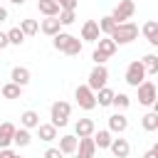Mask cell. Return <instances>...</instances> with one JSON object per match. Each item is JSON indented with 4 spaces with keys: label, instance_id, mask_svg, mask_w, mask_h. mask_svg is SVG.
<instances>
[{
    "label": "cell",
    "instance_id": "cell-18",
    "mask_svg": "<svg viewBox=\"0 0 158 158\" xmlns=\"http://www.w3.org/2000/svg\"><path fill=\"white\" fill-rule=\"evenodd\" d=\"M77 136L74 133H67V136H62L59 138V151L64 153V156H74V151H77Z\"/></svg>",
    "mask_w": 158,
    "mask_h": 158
},
{
    "label": "cell",
    "instance_id": "cell-6",
    "mask_svg": "<svg viewBox=\"0 0 158 158\" xmlns=\"http://www.w3.org/2000/svg\"><path fill=\"white\" fill-rule=\"evenodd\" d=\"M74 99H77V104H79L84 111H91V109H96V96H94V91H91L86 84H79V86H77V91H74Z\"/></svg>",
    "mask_w": 158,
    "mask_h": 158
},
{
    "label": "cell",
    "instance_id": "cell-4",
    "mask_svg": "<svg viewBox=\"0 0 158 158\" xmlns=\"http://www.w3.org/2000/svg\"><path fill=\"white\" fill-rule=\"evenodd\" d=\"M123 79H126V84L133 86V89L146 79V67L141 64V59H133V62L126 67V77H123Z\"/></svg>",
    "mask_w": 158,
    "mask_h": 158
},
{
    "label": "cell",
    "instance_id": "cell-31",
    "mask_svg": "<svg viewBox=\"0 0 158 158\" xmlns=\"http://www.w3.org/2000/svg\"><path fill=\"white\" fill-rule=\"evenodd\" d=\"M111 106H116V109H121V111H123V109H128V106H131V96H128V94H121V91H118V94L114 91Z\"/></svg>",
    "mask_w": 158,
    "mask_h": 158
},
{
    "label": "cell",
    "instance_id": "cell-25",
    "mask_svg": "<svg viewBox=\"0 0 158 158\" xmlns=\"http://www.w3.org/2000/svg\"><path fill=\"white\" fill-rule=\"evenodd\" d=\"M143 35H146V40L156 47V44H158V22H156V20H148V22L143 25Z\"/></svg>",
    "mask_w": 158,
    "mask_h": 158
},
{
    "label": "cell",
    "instance_id": "cell-14",
    "mask_svg": "<svg viewBox=\"0 0 158 158\" xmlns=\"http://www.w3.org/2000/svg\"><path fill=\"white\" fill-rule=\"evenodd\" d=\"M30 79H32V74H30L27 67H12V72H10V81H15V84H20V86H27Z\"/></svg>",
    "mask_w": 158,
    "mask_h": 158
},
{
    "label": "cell",
    "instance_id": "cell-13",
    "mask_svg": "<svg viewBox=\"0 0 158 158\" xmlns=\"http://www.w3.org/2000/svg\"><path fill=\"white\" fill-rule=\"evenodd\" d=\"M126 128H128V118H126L123 114L116 111V114L109 116V131H111V133H123Z\"/></svg>",
    "mask_w": 158,
    "mask_h": 158
},
{
    "label": "cell",
    "instance_id": "cell-33",
    "mask_svg": "<svg viewBox=\"0 0 158 158\" xmlns=\"http://www.w3.org/2000/svg\"><path fill=\"white\" fill-rule=\"evenodd\" d=\"M7 42H10V44H15V47H20V44L25 42V35H22V30H20V27H12V30H7Z\"/></svg>",
    "mask_w": 158,
    "mask_h": 158
},
{
    "label": "cell",
    "instance_id": "cell-41",
    "mask_svg": "<svg viewBox=\"0 0 158 158\" xmlns=\"http://www.w3.org/2000/svg\"><path fill=\"white\" fill-rule=\"evenodd\" d=\"M10 2H12V5H25L27 0H10Z\"/></svg>",
    "mask_w": 158,
    "mask_h": 158
},
{
    "label": "cell",
    "instance_id": "cell-7",
    "mask_svg": "<svg viewBox=\"0 0 158 158\" xmlns=\"http://www.w3.org/2000/svg\"><path fill=\"white\" fill-rule=\"evenodd\" d=\"M133 12H136V2H133V0H118V5L114 7L111 17H114V22L118 25V22L131 20V17H133Z\"/></svg>",
    "mask_w": 158,
    "mask_h": 158
},
{
    "label": "cell",
    "instance_id": "cell-38",
    "mask_svg": "<svg viewBox=\"0 0 158 158\" xmlns=\"http://www.w3.org/2000/svg\"><path fill=\"white\" fill-rule=\"evenodd\" d=\"M12 156H15L12 148H0V158H12Z\"/></svg>",
    "mask_w": 158,
    "mask_h": 158
},
{
    "label": "cell",
    "instance_id": "cell-21",
    "mask_svg": "<svg viewBox=\"0 0 158 158\" xmlns=\"http://www.w3.org/2000/svg\"><path fill=\"white\" fill-rule=\"evenodd\" d=\"M12 143L15 146H20V148H25V146H30L32 143V133H30V128H15V133H12Z\"/></svg>",
    "mask_w": 158,
    "mask_h": 158
},
{
    "label": "cell",
    "instance_id": "cell-2",
    "mask_svg": "<svg viewBox=\"0 0 158 158\" xmlns=\"http://www.w3.org/2000/svg\"><path fill=\"white\" fill-rule=\"evenodd\" d=\"M109 37H111L116 44H128V42H133V40L138 37V25H136V22H131V20L118 22Z\"/></svg>",
    "mask_w": 158,
    "mask_h": 158
},
{
    "label": "cell",
    "instance_id": "cell-35",
    "mask_svg": "<svg viewBox=\"0 0 158 158\" xmlns=\"http://www.w3.org/2000/svg\"><path fill=\"white\" fill-rule=\"evenodd\" d=\"M91 59H94V64H106V54L104 52H99V49H94V54H91Z\"/></svg>",
    "mask_w": 158,
    "mask_h": 158
},
{
    "label": "cell",
    "instance_id": "cell-3",
    "mask_svg": "<svg viewBox=\"0 0 158 158\" xmlns=\"http://www.w3.org/2000/svg\"><path fill=\"white\" fill-rule=\"evenodd\" d=\"M69 116H72V104L69 101H54L52 106H49V123H54L57 128H62V126H67L69 123Z\"/></svg>",
    "mask_w": 158,
    "mask_h": 158
},
{
    "label": "cell",
    "instance_id": "cell-26",
    "mask_svg": "<svg viewBox=\"0 0 158 158\" xmlns=\"http://www.w3.org/2000/svg\"><path fill=\"white\" fill-rule=\"evenodd\" d=\"M2 99H20L22 96V86L20 84H15V81H7V84H2Z\"/></svg>",
    "mask_w": 158,
    "mask_h": 158
},
{
    "label": "cell",
    "instance_id": "cell-15",
    "mask_svg": "<svg viewBox=\"0 0 158 158\" xmlns=\"http://www.w3.org/2000/svg\"><path fill=\"white\" fill-rule=\"evenodd\" d=\"M40 30H42L47 37H54L57 32H62V25H59L57 17H44V20L40 22Z\"/></svg>",
    "mask_w": 158,
    "mask_h": 158
},
{
    "label": "cell",
    "instance_id": "cell-10",
    "mask_svg": "<svg viewBox=\"0 0 158 158\" xmlns=\"http://www.w3.org/2000/svg\"><path fill=\"white\" fill-rule=\"evenodd\" d=\"M99 37H101V32H99L96 20H86V22L81 25V40H84V42H96Z\"/></svg>",
    "mask_w": 158,
    "mask_h": 158
},
{
    "label": "cell",
    "instance_id": "cell-37",
    "mask_svg": "<svg viewBox=\"0 0 158 158\" xmlns=\"http://www.w3.org/2000/svg\"><path fill=\"white\" fill-rule=\"evenodd\" d=\"M143 158H158V146H153V148H148V151L143 153Z\"/></svg>",
    "mask_w": 158,
    "mask_h": 158
},
{
    "label": "cell",
    "instance_id": "cell-22",
    "mask_svg": "<svg viewBox=\"0 0 158 158\" xmlns=\"http://www.w3.org/2000/svg\"><path fill=\"white\" fill-rule=\"evenodd\" d=\"M37 10L44 15V17H57L59 15V5L54 0H37Z\"/></svg>",
    "mask_w": 158,
    "mask_h": 158
},
{
    "label": "cell",
    "instance_id": "cell-20",
    "mask_svg": "<svg viewBox=\"0 0 158 158\" xmlns=\"http://www.w3.org/2000/svg\"><path fill=\"white\" fill-rule=\"evenodd\" d=\"M20 126H22V128H37V126H40V114L32 111V109L22 111V116H20Z\"/></svg>",
    "mask_w": 158,
    "mask_h": 158
},
{
    "label": "cell",
    "instance_id": "cell-29",
    "mask_svg": "<svg viewBox=\"0 0 158 158\" xmlns=\"http://www.w3.org/2000/svg\"><path fill=\"white\" fill-rule=\"evenodd\" d=\"M57 20H59V25H62V27H69V25H74V22H77V10H59Z\"/></svg>",
    "mask_w": 158,
    "mask_h": 158
},
{
    "label": "cell",
    "instance_id": "cell-19",
    "mask_svg": "<svg viewBox=\"0 0 158 158\" xmlns=\"http://www.w3.org/2000/svg\"><path fill=\"white\" fill-rule=\"evenodd\" d=\"M12 133H15V126L10 121L0 123V148H10L12 146Z\"/></svg>",
    "mask_w": 158,
    "mask_h": 158
},
{
    "label": "cell",
    "instance_id": "cell-1",
    "mask_svg": "<svg viewBox=\"0 0 158 158\" xmlns=\"http://www.w3.org/2000/svg\"><path fill=\"white\" fill-rule=\"evenodd\" d=\"M52 44H54V49L57 52H64V54H69V57H77L79 52H81V40L79 37H74V35H69V32H57L54 37H52Z\"/></svg>",
    "mask_w": 158,
    "mask_h": 158
},
{
    "label": "cell",
    "instance_id": "cell-24",
    "mask_svg": "<svg viewBox=\"0 0 158 158\" xmlns=\"http://www.w3.org/2000/svg\"><path fill=\"white\" fill-rule=\"evenodd\" d=\"M17 27L22 30V35H25V37H32V35H37V32H40V22H37V20H32V17L20 20V25H17Z\"/></svg>",
    "mask_w": 158,
    "mask_h": 158
},
{
    "label": "cell",
    "instance_id": "cell-36",
    "mask_svg": "<svg viewBox=\"0 0 158 158\" xmlns=\"http://www.w3.org/2000/svg\"><path fill=\"white\" fill-rule=\"evenodd\" d=\"M44 158H64V153L59 148H47L44 151Z\"/></svg>",
    "mask_w": 158,
    "mask_h": 158
},
{
    "label": "cell",
    "instance_id": "cell-11",
    "mask_svg": "<svg viewBox=\"0 0 158 158\" xmlns=\"http://www.w3.org/2000/svg\"><path fill=\"white\" fill-rule=\"evenodd\" d=\"M96 131V123L91 121V118H79L77 123H74V136L77 138H86V136H91Z\"/></svg>",
    "mask_w": 158,
    "mask_h": 158
},
{
    "label": "cell",
    "instance_id": "cell-39",
    "mask_svg": "<svg viewBox=\"0 0 158 158\" xmlns=\"http://www.w3.org/2000/svg\"><path fill=\"white\" fill-rule=\"evenodd\" d=\"M5 47H10V42H7V32H0V49H5Z\"/></svg>",
    "mask_w": 158,
    "mask_h": 158
},
{
    "label": "cell",
    "instance_id": "cell-27",
    "mask_svg": "<svg viewBox=\"0 0 158 158\" xmlns=\"http://www.w3.org/2000/svg\"><path fill=\"white\" fill-rule=\"evenodd\" d=\"M94 96H96V104H99V106H111L114 89H109V86H101L99 91H94Z\"/></svg>",
    "mask_w": 158,
    "mask_h": 158
},
{
    "label": "cell",
    "instance_id": "cell-17",
    "mask_svg": "<svg viewBox=\"0 0 158 158\" xmlns=\"http://www.w3.org/2000/svg\"><path fill=\"white\" fill-rule=\"evenodd\" d=\"M91 138H94V146H96V148H109V146H111L114 133H111L109 128H101V131H94V133H91Z\"/></svg>",
    "mask_w": 158,
    "mask_h": 158
},
{
    "label": "cell",
    "instance_id": "cell-43",
    "mask_svg": "<svg viewBox=\"0 0 158 158\" xmlns=\"http://www.w3.org/2000/svg\"><path fill=\"white\" fill-rule=\"evenodd\" d=\"M74 158H79V156H77V153H74Z\"/></svg>",
    "mask_w": 158,
    "mask_h": 158
},
{
    "label": "cell",
    "instance_id": "cell-40",
    "mask_svg": "<svg viewBox=\"0 0 158 158\" xmlns=\"http://www.w3.org/2000/svg\"><path fill=\"white\" fill-rule=\"evenodd\" d=\"M5 20H7V10H5V7H2V5H0V25H2V22H5Z\"/></svg>",
    "mask_w": 158,
    "mask_h": 158
},
{
    "label": "cell",
    "instance_id": "cell-28",
    "mask_svg": "<svg viewBox=\"0 0 158 158\" xmlns=\"http://www.w3.org/2000/svg\"><path fill=\"white\" fill-rule=\"evenodd\" d=\"M141 64L146 67V74H158V54H146L143 59H141Z\"/></svg>",
    "mask_w": 158,
    "mask_h": 158
},
{
    "label": "cell",
    "instance_id": "cell-32",
    "mask_svg": "<svg viewBox=\"0 0 158 158\" xmlns=\"http://www.w3.org/2000/svg\"><path fill=\"white\" fill-rule=\"evenodd\" d=\"M141 126H143V128H146L148 133H151V131H156V128H158V114H156V111L146 114V116L141 118Z\"/></svg>",
    "mask_w": 158,
    "mask_h": 158
},
{
    "label": "cell",
    "instance_id": "cell-30",
    "mask_svg": "<svg viewBox=\"0 0 158 158\" xmlns=\"http://www.w3.org/2000/svg\"><path fill=\"white\" fill-rule=\"evenodd\" d=\"M96 25H99V32H101V35H111V32H114V27H116V22H114V17H111V15H104Z\"/></svg>",
    "mask_w": 158,
    "mask_h": 158
},
{
    "label": "cell",
    "instance_id": "cell-42",
    "mask_svg": "<svg viewBox=\"0 0 158 158\" xmlns=\"http://www.w3.org/2000/svg\"><path fill=\"white\" fill-rule=\"evenodd\" d=\"M12 158H22V156H17V153H15V156H12Z\"/></svg>",
    "mask_w": 158,
    "mask_h": 158
},
{
    "label": "cell",
    "instance_id": "cell-34",
    "mask_svg": "<svg viewBox=\"0 0 158 158\" xmlns=\"http://www.w3.org/2000/svg\"><path fill=\"white\" fill-rule=\"evenodd\" d=\"M59 5V10H77V2L79 0H54Z\"/></svg>",
    "mask_w": 158,
    "mask_h": 158
},
{
    "label": "cell",
    "instance_id": "cell-23",
    "mask_svg": "<svg viewBox=\"0 0 158 158\" xmlns=\"http://www.w3.org/2000/svg\"><path fill=\"white\" fill-rule=\"evenodd\" d=\"M37 133H40V141L49 143V141L57 138V126H54V123H40V126H37Z\"/></svg>",
    "mask_w": 158,
    "mask_h": 158
},
{
    "label": "cell",
    "instance_id": "cell-8",
    "mask_svg": "<svg viewBox=\"0 0 158 158\" xmlns=\"http://www.w3.org/2000/svg\"><path fill=\"white\" fill-rule=\"evenodd\" d=\"M136 89H138V104H143V106H153V104H156L158 91H156V84H153V81L143 79Z\"/></svg>",
    "mask_w": 158,
    "mask_h": 158
},
{
    "label": "cell",
    "instance_id": "cell-5",
    "mask_svg": "<svg viewBox=\"0 0 158 158\" xmlns=\"http://www.w3.org/2000/svg\"><path fill=\"white\" fill-rule=\"evenodd\" d=\"M106 81H109V69H106L104 64H96V67L89 72V81H86V86H89L91 91H99L101 86H106Z\"/></svg>",
    "mask_w": 158,
    "mask_h": 158
},
{
    "label": "cell",
    "instance_id": "cell-16",
    "mask_svg": "<svg viewBox=\"0 0 158 158\" xmlns=\"http://www.w3.org/2000/svg\"><path fill=\"white\" fill-rule=\"evenodd\" d=\"M96 49H99V52H104L106 57H114V54H116V49H118V44L106 35V37H99V40H96Z\"/></svg>",
    "mask_w": 158,
    "mask_h": 158
},
{
    "label": "cell",
    "instance_id": "cell-9",
    "mask_svg": "<svg viewBox=\"0 0 158 158\" xmlns=\"http://www.w3.org/2000/svg\"><path fill=\"white\" fill-rule=\"evenodd\" d=\"M96 151H99V148L94 146V138L86 136V138H79V141H77V151H74V153H77L79 158H94Z\"/></svg>",
    "mask_w": 158,
    "mask_h": 158
},
{
    "label": "cell",
    "instance_id": "cell-12",
    "mask_svg": "<svg viewBox=\"0 0 158 158\" xmlns=\"http://www.w3.org/2000/svg\"><path fill=\"white\" fill-rule=\"evenodd\" d=\"M109 151H111L116 158H128V153H131V143H128L126 138H111Z\"/></svg>",
    "mask_w": 158,
    "mask_h": 158
}]
</instances>
